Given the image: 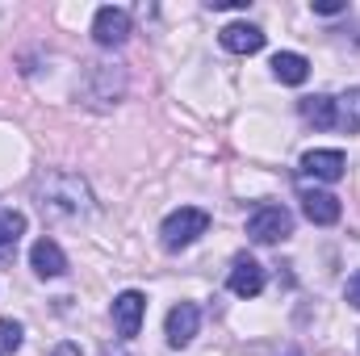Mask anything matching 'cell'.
Here are the masks:
<instances>
[{"mask_svg": "<svg viewBox=\"0 0 360 356\" xmlns=\"http://www.w3.org/2000/svg\"><path fill=\"white\" fill-rule=\"evenodd\" d=\"M38 205L46 218L63 222V218H80L92 210V197H89V184L72 172H51V177L38 180Z\"/></svg>", "mask_w": 360, "mask_h": 356, "instance_id": "cell-1", "label": "cell"}, {"mask_svg": "<svg viewBox=\"0 0 360 356\" xmlns=\"http://www.w3.org/2000/svg\"><path fill=\"white\" fill-rule=\"evenodd\" d=\"M205 231H210V214L197 210V205H180V210H172V214L164 218V227H160V243H164L168 252H184V248L197 243Z\"/></svg>", "mask_w": 360, "mask_h": 356, "instance_id": "cell-2", "label": "cell"}, {"mask_svg": "<svg viewBox=\"0 0 360 356\" xmlns=\"http://www.w3.org/2000/svg\"><path fill=\"white\" fill-rule=\"evenodd\" d=\"M289 231H293V218H289L285 205H260L248 218V239L252 243H281V239H289Z\"/></svg>", "mask_w": 360, "mask_h": 356, "instance_id": "cell-3", "label": "cell"}, {"mask_svg": "<svg viewBox=\"0 0 360 356\" xmlns=\"http://www.w3.org/2000/svg\"><path fill=\"white\" fill-rule=\"evenodd\" d=\"M143 314H147V298H143L139 289H126V293L113 298V327H117L122 340H134V336H139Z\"/></svg>", "mask_w": 360, "mask_h": 356, "instance_id": "cell-4", "label": "cell"}, {"mask_svg": "<svg viewBox=\"0 0 360 356\" xmlns=\"http://www.w3.org/2000/svg\"><path fill=\"white\" fill-rule=\"evenodd\" d=\"M92 38H96L101 46H122V42L130 38V13H126V8H113V4L96 8V17H92Z\"/></svg>", "mask_w": 360, "mask_h": 356, "instance_id": "cell-5", "label": "cell"}, {"mask_svg": "<svg viewBox=\"0 0 360 356\" xmlns=\"http://www.w3.org/2000/svg\"><path fill=\"white\" fill-rule=\"evenodd\" d=\"M197 327H201V310L193 306V302H176L172 310H168V344L172 348H188L193 344V336H197Z\"/></svg>", "mask_w": 360, "mask_h": 356, "instance_id": "cell-6", "label": "cell"}, {"mask_svg": "<svg viewBox=\"0 0 360 356\" xmlns=\"http://www.w3.org/2000/svg\"><path fill=\"white\" fill-rule=\"evenodd\" d=\"M302 172L314 177V180H340L348 172V160H344V151H335V147H314V151L302 155Z\"/></svg>", "mask_w": 360, "mask_h": 356, "instance_id": "cell-7", "label": "cell"}, {"mask_svg": "<svg viewBox=\"0 0 360 356\" xmlns=\"http://www.w3.org/2000/svg\"><path fill=\"white\" fill-rule=\"evenodd\" d=\"M218 42H222L231 55H256V51H264V30L252 25V21H231V25L218 34Z\"/></svg>", "mask_w": 360, "mask_h": 356, "instance_id": "cell-8", "label": "cell"}, {"mask_svg": "<svg viewBox=\"0 0 360 356\" xmlns=\"http://www.w3.org/2000/svg\"><path fill=\"white\" fill-rule=\"evenodd\" d=\"M302 210L314 227H335L340 222V197H331L327 189H302Z\"/></svg>", "mask_w": 360, "mask_h": 356, "instance_id": "cell-9", "label": "cell"}, {"mask_svg": "<svg viewBox=\"0 0 360 356\" xmlns=\"http://www.w3.org/2000/svg\"><path fill=\"white\" fill-rule=\"evenodd\" d=\"M231 293H239V298H256L260 289H264V268L256 265L252 256H239L235 265H231Z\"/></svg>", "mask_w": 360, "mask_h": 356, "instance_id": "cell-10", "label": "cell"}, {"mask_svg": "<svg viewBox=\"0 0 360 356\" xmlns=\"http://www.w3.org/2000/svg\"><path fill=\"white\" fill-rule=\"evenodd\" d=\"M30 268H34L38 276H63V272H68V256H63V248H59L55 239H38V243L30 248Z\"/></svg>", "mask_w": 360, "mask_h": 356, "instance_id": "cell-11", "label": "cell"}, {"mask_svg": "<svg viewBox=\"0 0 360 356\" xmlns=\"http://www.w3.org/2000/svg\"><path fill=\"white\" fill-rule=\"evenodd\" d=\"M272 76H276L281 84H306L310 63H306V55H297V51H281V55H272Z\"/></svg>", "mask_w": 360, "mask_h": 356, "instance_id": "cell-12", "label": "cell"}, {"mask_svg": "<svg viewBox=\"0 0 360 356\" xmlns=\"http://www.w3.org/2000/svg\"><path fill=\"white\" fill-rule=\"evenodd\" d=\"M302 117H306L310 126H319V130H331V126H335V96H327V92L306 96V101H302Z\"/></svg>", "mask_w": 360, "mask_h": 356, "instance_id": "cell-13", "label": "cell"}, {"mask_svg": "<svg viewBox=\"0 0 360 356\" xmlns=\"http://www.w3.org/2000/svg\"><path fill=\"white\" fill-rule=\"evenodd\" d=\"M21 235H25V214L21 210H0V260H8L17 252Z\"/></svg>", "mask_w": 360, "mask_h": 356, "instance_id": "cell-14", "label": "cell"}, {"mask_svg": "<svg viewBox=\"0 0 360 356\" xmlns=\"http://www.w3.org/2000/svg\"><path fill=\"white\" fill-rule=\"evenodd\" d=\"M335 126L348 134H360V89H348L335 101Z\"/></svg>", "mask_w": 360, "mask_h": 356, "instance_id": "cell-15", "label": "cell"}, {"mask_svg": "<svg viewBox=\"0 0 360 356\" xmlns=\"http://www.w3.org/2000/svg\"><path fill=\"white\" fill-rule=\"evenodd\" d=\"M17 348H21V323L0 319V352H17Z\"/></svg>", "mask_w": 360, "mask_h": 356, "instance_id": "cell-16", "label": "cell"}, {"mask_svg": "<svg viewBox=\"0 0 360 356\" xmlns=\"http://www.w3.org/2000/svg\"><path fill=\"white\" fill-rule=\"evenodd\" d=\"M348 4L344 0H314V13H323V17H335V13H344Z\"/></svg>", "mask_w": 360, "mask_h": 356, "instance_id": "cell-17", "label": "cell"}, {"mask_svg": "<svg viewBox=\"0 0 360 356\" xmlns=\"http://www.w3.org/2000/svg\"><path fill=\"white\" fill-rule=\"evenodd\" d=\"M344 298H348V302L360 310V272H356V276H348V285H344Z\"/></svg>", "mask_w": 360, "mask_h": 356, "instance_id": "cell-18", "label": "cell"}, {"mask_svg": "<svg viewBox=\"0 0 360 356\" xmlns=\"http://www.w3.org/2000/svg\"><path fill=\"white\" fill-rule=\"evenodd\" d=\"M55 356H80V352H76L72 344H63V348H59V352H55Z\"/></svg>", "mask_w": 360, "mask_h": 356, "instance_id": "cell-19", "label": "cell"}]
</instances>
